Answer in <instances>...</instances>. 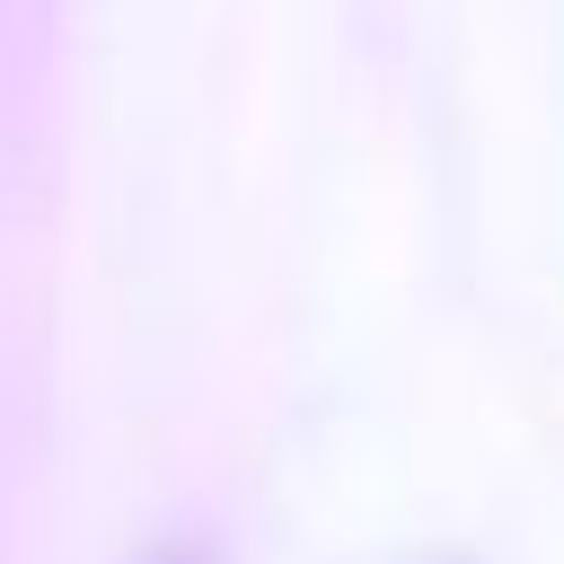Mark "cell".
<instances>
[{
    "mask_svg": "<svg viewBox=\"0 0 564 564\" xmlns=\"http://www.w3.org/2000/svg\"><path fill=\"white\" fill-rule=\"evenodd\" d=\"M150 564H194V555H150Z\"/></svg>",
    "mask_w": 564,
    "mask_h": 564,
    "instance_id": "obj_1",
    "label": "cell"
},
{
    "mask_svg": "<svg viewBox=\"0 0 564 564\" xmlns=\"http://www.w3.org/2000/svg\"><path fill=\"white\" fill-rule=\"evenodd\" d=\"M432 564H467V555H432Z\"/></svg>",
    "mask_w": 564,
    "mask_h": 564,
    "instance_id": "obj_2",
    "label": "cell"
}]
</instances>
